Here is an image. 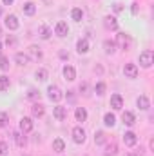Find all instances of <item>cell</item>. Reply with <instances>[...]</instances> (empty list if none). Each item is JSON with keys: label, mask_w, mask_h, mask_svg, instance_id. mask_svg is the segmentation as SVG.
Returning a JSON list of instances; mask_svg holds the SVG:
<instances>
[{"label": "cell", "mask_w": 154, "mask_h": 156, "mask_svg": "<svg viewBox=\"0 0 154 156\" xmlns=\"http://www.w3.org/2000/svg\"><path fill=\"white\" fill-rule=\"evenodd\" d=\"M103 20H105L103 24H105L107 29H111V31H116V29H118V20H116L114 16H105Z\"/></svg>", "instance_id": "obj_22"}, {"label": "cell", "mask_w": 154, "mask_h": 156, "mask_svg": "<svg viewBox=\"0 0 154 156\" xmlns=\"http://www.w3.org/2000/svg\"><path fill=\"white\" fill-rule=\"evenodd\" d=\"M123 142H125L127 147H134V145L138 144V136H136L132 131H127V133L123 134Z\"/></svg>", "instance_id": "obj_9"}, {"label": "cell", "mask_w": 154, "mask_h": 156, "mask_svg": "<svg viewBox=\"0 0 154 156\" xmlns=\"http://www.w3.org/2000/svg\"><path fill=\"white\" fill-rule=\"evenodd\" d=\"M85 138H87V136H85L83 127H80V125H78V127L73 129V140H75V144H83V142H85Z\"/></svg>", "instance_id": "obj_8"}, {"label": "cell", "mask_w": 154, "mask_h": 156, "mask_svg": "<svg viewBox=\"0 0 154 156\" xmlns=\"http://www.w3.org/2000/svg\"><path fill=\"white\" fill-rule=\"evenodd\" d=\"M13 140H15V144L18 145V147H24L26 144H27V140H26V136H24V133H13Z\"/></svg>", "instance_id": "obj_21"}, {"label": "cell", "mask_w": 154, "mask_h": 156, "mask_svg": "<svg viewBox=\"0 0 154 156\" xmlns=\"http://www.w3.org/2000/svg\"><path fill=\"white\" fill-rule=\"evenodd\" d=\"M71 18H73L75 22H80V20L83 18V11H82L80 7H73V11H71Z\"/></svg>", "instance_id": "obj_26"}, {"label": "cell", "mask_w": 154, "mask_h": 156, "mask_svg": "<svg viewBox=\"0 0 154 156\" xmlns=\"http://www.w3.org/2000/svg\"><path fill=\"white\" fill-rule=\"evenodd\" d=\"M111 107L113 109H116V111H120L121 107H123V98H121V94H113L111 96Z\"/></svg>", "instance_id": "obj_12"}, {"label": "cell", "mask_w": 154, "mask_h": 156, "mask_svg": "<svg viewBox=\"0 0 154 156\" xmlns=\"http://www.w3.org/2000/svg\"><path fill=\"white\" fill-rule=\"evenodd\" d=\"M7 149H9V147H7V144H5V142H0V154L4 156L5 153H7Z\"/></svg>", "instance_id": "obj_36"}, {"label": "cell", "mask_w": 154, "mask_h": 156, "mask_svg": "<svg viewBox=\"0 0 154 156\" xmlns=\"http://www.w3.org/2000/svg\"><path fill=\"white\" fill-rule=\"evenodd\" d=\"M121 120H123V123L125 125H134V122H136V116H134V113H131V111H125L123 115H121Z\"/></svg>", "instance_id": "obj_17"}, {"label": "cell", "mask_w": 154, "mask_h": 156, "mask_svg": "<svg viewBox=\"0 0 154 156\" xmlns=\"http://www.w3.org/2000/svg\"><path fill=\"white\" fill-rule=\"evenodd\" d=\"M31 113H33V116L35 118H42L44 116V113H45V107L42 105V104H33V107H31Z\"/></svg>", "instance_id": "obj_15"}, {"label": "cell", "mask_w": 154, "mask_h": 156, "mask_svg": "<svg viewBox=\"0 0 154 156\" xmlns=\"http://www.w3.org/2000/svg\"><path fill=\"white\" fill-rule=\"evenodd\" d=\"M94 93H96L98 96H103V94H105V82H98V83L94 85Z\"/></svg>", "instance_id": "obj_30"}, {"label": "cell", "mask_w": 154, "mask_h": 156, "mask_svg": "<svg viewBox=\"0 0 154 156\" xmlns=\"http://www.w3.org/2000/svg\"><path fill=\"white\" fill-rule=\"evenodd\" d=\"M7 122H9V116H7V113L0 111V129H2V127H5V125H7Z\"/></svg>", "instance_id": "obj_34"}, {"label": "cell", "mask_w": 154, "mask_h": 156, "mask_svg": "<svg viewBox=\"0 0 154 156\" xmlns=\"http://www.w3.org/2000/svg\"><path fill=\"white\" fill-rule=\"evenodd\" d=\"M131 37L127 35V33H118L116 35V40H114V44H116V47H120V49H129L131 47Z\"/></svg>", "instance_id": "obj_2"}, {"label": "cell", "mask_w": 154, "mask_h": 156, "mask_svg": "<svg viewBox=\"0 0 154 156\" xmlns=\"http://www.w3.org/2000/svg\"><path fill=\"white\" fill-rule=\"evenodd\" d=\"M64 78H65L67 82H73V80L76 78V71H75L73 66H69V64L64 66Z\"/></svg>", "instance_id": "obj_10"}, {"label": "cell", "mask_w": 154, "mask_h": 156, "mask_svg": "<svg viewBox=\"0 0 154 156\" xmlns=\"http://www.w3.org/2000/svg\"><path fill=\"white\" fill-rule=\"evenodd\" d=\"M35 76L38 78L40 82H45V80H47V71H45V69H37Z\"/></svg>", "instance_id": "obj_32"}, {"label": "cell", "mask_w": 154, "mask_h": 156, "mask_svg": "<svg viewBox=\"0 0 154 156\" xmlns=\"http://www.w3.org/2000/svg\"><path fill=\"white\" fill-rule=\"evenodd\" d=\"M0 69H2V71H7V69H9V60H7V56H0Z\"/></svg>", "instance_id": "obj_35"}, {"label": "cell", "mask_w": 154, "mask_h": 156, "mask_svg": "<svg viewBox=\"0 0 154 156\" xmlns=\"http://www.w3.org/2000/svg\"><path fill=\"white\" fill-rule=\"evenodd\" d=\"M75 116H76V122H85V120H87V111H85L83 107H76Z\"/></svg>", "instance_id": "obj_25"}, {"label": "cell", "mask_w": 154, "mask_h": 156, "mask_svg": "<svg viewBox=\"0 0 154 156\" xmlns=\"http://www.w3.org/2000/svg\"><path fill=\"white\" fill-rule=\"evenodd\" d=\"M9 78L7 76H0V91H5V89H9Z\"/></svg>", "instance_id": "obj_31"}, {"label": "cell", "mask_w": 154, "mask_h": 156, "mask_svg": "<svg viewBox=\"0 0 154 156\" xmlns=\"http://www.w3.org/2000/svg\"><path fill=\"white\" fill-rule=\"evenodd\" d=\"M33 131V120L27 116L20 118V133H24V134H27V133H31Z\"/></svg>", "instance_id": "obj_7"}, {"label": "cell", "mask_w": 154, "mask_h": 156, "mask_svg": "<svg viewBox=\"0 0 154 156\" xmlns=\"http://www.w3.org/2000/svg\"><path fill=\"white\" fill-rule=\"evenodd\" d=\"M94 144H96V145H103V144H105V133H103V131L94 133Z\"/></svg>", "instance_id": "obj_27"}, {"label": "cell", "mask_w": 154, "mask_h": 156, "mask_svg": "<svg viewBox=\"0 0 154 156\" xmlns=\"http://www.w3.org/2000/svg\"><path fill=\"white\" fill-rule=\"evenodd\" d=\"M22 11H24V15L33 16V15H35V11H37V5H35L33 2H26V4L22 5Z\"/></svg>", "instance_id": "obj_19"}, {"label": "cell", "mask_w": 154, "mask_h": 156, "mask_svg": "<svg viewBox=\"0 0 154 156\" xmlns=\"http://www.w3.org/2000/svg\"><path fill=\"white\" fill-rule=\"evenodd\" d=\"M13 2H15V0H2V4H4V5H11Z\"/></svg>", "instance_id": "obj_38"}, {"label": "cell", "mask_w": 154, "mask_h": 156, "mask_svg": "<svg viewBox=\"0 0 154 156\" xmlns=\"http://www.w3.org/2000/svg\"><path fill=\"white\" fill-rule=\"evenodd\" d=\"M47 96H49V100L54 102V104H58V102L64 98L60 87H56V85H49V87H47Z\"/></svg>", "instance_id": "obj_3"}, {"label": "cell", "mask_w": 154, "mask_h": 156, "mask_svg": "<svg viewBox=\"0 0 154 156\" xmlns=\"http://www.w3.org/2000/svg\"><path fill=\"white\" fill-rule=\"evenodd\" d=\"M67 33H69V26H67L64 20H60V22L54 26V35L60 37V38H64V37H67Z\"/></svg>", "instance_id": "obj_6"}, {"label": "cell", "mask_w": 154, "mask_h": 156, "mask_svg": "<svg viewBox=\"0 0 154 156\" xmlns=\"http://www.w3.org/2000/svg\"><path fill=\"white\" fill-rule=\"evenodd\" d=\"M87 89H89V85H87V83H82V85H80V93H82V94H85V96L89 94V93H87Z\"/></svg>", "instance_id": "obj_37"}, {"label": "cell", "mask_w": 154, "mask_h": 156, "mask_svg": "<svg viewBox=\"0 0 154 156\" xmlns=\"http://www.w3.org/2000/svg\"><path fill=\"white\" fill-rule=\"evenodd\" d=\"M103 123H105L107 127H113V125L116 123V116L113 115V113H107V115L103 116Z\"/></svg>", "instance_id": "obj_29"}, {"label": "cell", "mask_w": 154, "mask_h": 156, "mask_svg": "<svg viewBox=\"0 0 154 156\" xmlns=\"http://www.w3.org/2000/svg\"><path fill=\"white\" fill-rule=\"evenodd\" d=\"M53 116L56 120H65L67 118V107H62V105H56L53 109Z\"/></svg>", "instance_id": "obj_11"}, {"label": "cell", "mask_w": 154, "mask_h": 156, "mask_svg": "<svg viewBox=\"0 0 154 156\" xmlns=\"http://www.w3.org/2000/svg\"><path fill=\"white\" fill-rule=\"evenodd\" d=\"M123 75H125V78H131V80L138 78V66L136 64H125L123 66Z\"/></svg>", "instance_id": "obj_4"}, {"label": "cell", "mask_w": 154, "mask_h": 156, "mask_svg": "<svg viewBox=\"0 0 154 156\" xmlns=\"http://www.w3.org/2000/svg\"><path fill=\"white\" fill-rule=\"evenodd\" d=\"M4 24H5V27H7L9 31H16L18 26H20V22H18V18H16L15 15H7V16L4 18Z\"/></svg>", "instance_id": "obj_5"}, {"label": "cell", "mask_w": 154, "mask_h": 156, "mask_svg": "<svg viewBox=\"0 0 154 156\" xmlns=\"http://www.w3.org/2000/svg\"><path fill=\"white\" fill-rule=\"evenodd\" d=\"M29 55H31L35 60H40V58L44 56L42 51H40V47H37V45H31V47H29Z\"/></svg>", "instance_id": "obj_28"}, {"label": "cell", "mask_w": 154, "mask_h": 156, "mask_svg": "<svg viewBox=\"0 0 154 156\" xmlns=\"http://www.w3.org/2000/svg\"><path fill=\"white\" fill-rule=\"evenodd\" d=\"M136 104H138V107H140L142 111H147V109L151 107V102H149V98H147L145 94H142V96H138V100H136Z\"/></svg>", "instance_id": "obj_16"}, {"label": "cell", "mask_w": 154, "mask_h": 156, "mask_svg": "<svg viewBox=\"0 0 154 156\" xmlns=\"http://www.w3.org/2000/svg\"><path fill=\"white\" fill-rule=\"evenodd\" d=\"M152 64H154V53L151 51V49L143 51V53L140 55V66H142V67H145V69H149Z\"/></svg>", "instance_id": "obj_1"}, {"label": "cell", "mask_w": 154, "mask_h": 156, "mask_svg": "<svg viewBox=\"0 0 154 156\" xmlns=\"http://www.w3.org/2000/svg\"><path fill=\"white\" fill-rule=\"evenodd\" d=\"M0 51H2V42H0Z\"/></svg>", "instance_id": "obj_40"}, {"label": "cell", "mask_w": 154, "mask_h": 156, "mask_svg": "<svg viewBox=\"0 0 154 156\" xmlns=\"http://www.w3.org/2000/svg\"><path fill=\"white\" fill-rule=\"evenodd\" d=\"M27 98H29V100H38L40 91H37V89H29V91H27Z\"/></svg>", "instance_id": "obj_33"}, {"label": "cell", "mask_w": 154, "mask_h": 156, "mask_svg": "<svg viewBox=\"0 0 154 156\" xmlns=\"http://www.w3.org/2000/svg\"><path fill=\"white\" fill-rule=\"evenodd\" d=\"M76 51L80 55H85L87 51H89V40L87 38H80L76 42Z\"/></svg>", "instance_id": "obj_14"}, {"label": "cell", "mask_w": 154, "mask_h": 156, "mask_svg": "<svg viewBox=\"0 0 154 156\" xmlns=\"http://www.w3.org/2000/svg\"><path fill=\"white\" fill-rule=\"evenodd\" d=\"M53 151H56V153H64V151H65V142H64L62 138L53 140Z\"/></svg>", "instance_id": "obj_23"}, {"label": "cell", "mask_w": 154, "mask_h": 156, "mask_svg": "<svg viewBox=\"0 0 154 156\" xmlns=\"http://www.w3.org/2000/svg\"><path fill=\"white\" fill-rule=\"evenodd\" d=\"M103 51H105V55H114L116 53L114 40H105V42H103Z\"/></svg>", "instance_id": "obj_18"}, {"label": "cell", "mask_w": 154, "mask_h": 156, "mask_svg": "<svg viewBox=\"0 0 154 156\" xmlns=\"http://www.w3.org/2000/svg\"><path fill=\"white\" fill-rule=\"evenodd\" d=\"M125 156H136V154L134 153H129V154H125Z\"/></svg>", "instance_id": "obj_39"}, {"label": "cell", "mask_w": 154, "mask_h": 156, "mask_svg": "<svg viewBox=\"0 0 154 156\" xmlns=\"http://www.w3.org/2000/svg\"><path fill=\"white\" fill-rule=\"evenodd\" d=\"M116 153H118V145H116L114 142H111V144L105 145V153H103L105 156H114Z\"/></svg>", "instance_id": "obj_24"}, {"label": "cell", "mask_w": 154, "mask_h": 156, "mask_svg": "<svg viewBox=\"0 0 154 156\" xmlns=\"http://www.w3.org/2000/svg\"><path fill=\"white\" fill-rule=\"evenodd\" d=\"M15 62L18 64V66H27L29 64V55H24V53H16L15 55Z\"/></svg>", "instance_id": "obj_20"}, {"label": "cell", "mask_w": 154, "mask_h": 156, "mask_svg": "<svg viewBox=\"0 0 154 156\" xmlns=\"http://www.w3.org/2000/svg\"><path fill=\"white\" fill-rule=\"evenodd\" d=\"M53 35V29L49 27V26H45V24H42L38 27V37L42 40H49V37Z\"/></svg>", "instance_id": "obj_13"}]
</instances>
